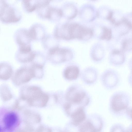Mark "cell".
<instances>
[{"instance_id":"cell-11","label":"cell","mask_w":132,"mask_h":132,"mask_svg":"<svg viewBox=\"0 0 132 132\" xmlns=\"http://www.w3.org/2000/svg\"><path fill=\"white\" fill-rule=\"evenodd\" d=\"M79 74V70L77 66L72 65L67 67L65 70L64 75L65 78L69 80L77 79Z\"/></svg>"},{"instance_id":"cell-13","label":"cell","mask_w":132,"mask_h":132,"mask_svg":"<svg viewBox=\"0 0 132 132\" xmlns=\"http://www.w3.org/2000/svg\"><path fill=\"white\" fill-rule=\"evenodd\" d=\"M13 70L11 67L7 63H0V79L6 80L12 76Z\"/></svg>"},{"instance_id":"cell-23","label":"cell","mask_w":132,"mask_h":132,"mask_svg":"<svg viewBox=\"0 0 132 132\" xmlns=\"http://www.w3.org/2000/svg\"><path fill=\"white\" fill-rule=\"evenodd\" d=\"M34 75V77L38 78H42L43 75L42 67V66L37 64H35L31 68Z\"/></svg>"},{"instance_id":"cell-14","label":"cell","mask_w":132,"mask_h":132,"mask_svg":"<svg viewBox=\"0 0 132 132\" xmlns=\"http://www.w3.org/2000/svg\"><path fill=\"white\" fill-rule=\"evenodd\" d=\"M36 56L35 53L32 51L28 52H22L18 51L16 56L19 61L23 63H27L32 61Z\"/></svg>"},{"instance_id":"cell-17","label":"cell","mask_w":132,"mask_h":132,"mask_svg":"<svg viewBox=\"0 0 132 132\" xmlns=\"http://www.w3.org/2000/svg\"><path fill=\"white\" fill-rule=\"evenodd\" d=\"M111 62L113 64L118 65L123 63L125 60L124 56L121 52L115 50L112 52Z\"/></svg>"},{"instance_id":"cell-25","label":"cell","mask_w":132,"mask_h":132,"mask_svg":"<svg viewBox=\"0 0 132 132\" xmlns=\"http://www.w3.org/2000/svg\"><path fill=\"white\" fill-rule=\"evenodd\" d=\"M130 43V41L129 40H125L123 42L122 48V51H126L129 50V48Z\"/></svg>"},{"instance_id":"cell-24","label":"cell","mask_w":132,"mask_h":132,"mask_svg":"<svg viewBox=\"0 0 132 132\" xmlns=\"http://www.w3.org/2000/svg\"><path fill=\"white\" fill-rule=\"evenodd\" d=\"M112 37V31L110 29L106 27L103 28V32L101 39L106 40H110Z\"/></svg>"},{"instance_id":"cell-21","label":"cell","mask_w":132,"mask_h":132,"mask_svg":"<svg viewBox=\"0 0 132 132\" xmlns=\"http://www.w3.org/2000/svg\"><path fill=\"white\" fill-rule=\"evenodd\" d=\"M80 132H97L94 125L90 122L87 121L80 126Z\"/></svg>"},{"instance_id":"cell-18","label":"cell","mask_w":132,"mask_h":132,"mask_svg":"<svg viewBox=\"0 0 132 132\" xmlns=\"http://www.w3.org/2000/svg\"><path fill=\"white\" fill-rule=\"evenodd\" d=\"M62 15L61 10L50 7L48 11L46 18L53 20H57Z\"/></svg>"},{"instance_id":"cell-12","label":"cell","mask_w":132,"mask_h":132,"mask_svg":"<svg viewBox=\"0 0 132 132\" xmlns=\"http://www.w3.org/2000/svg\"><path fill=\"white\" fill-rule=\"evenodd\" d=\"M97 77V72L95 69L89 68L86 69L84 71V80L87 84L93 83L96 80Z\"/></svg>"},{"instance_id":"cell-16","label":"cell","mask_w":132,"mask_h":132,"mask_svg":"<svg viewBox=\"0 0 132 132\" xmlns=\"http://www.w3.org/2000/svg\"><path fill=\"white\" fill-rule=\"evenodd\" d=\"M75 123L78 124L84 121L86 118L85 114L82 108H78L71 115Z\"/></svg>"},{"instance_id":"cell-1","label":"cell","mask_w":132,"mask_h":132,"mask_svg":"<svg viewBox=\"0 0 132 132\" xmlns=\"http://www.w3.org/2000/svg\"><path fill=\"white\" fill-rule=\"evenodd\" d=\"M21 98L32 105L44 107L49 100V96L39 87L35 86L25 87L22 89Z\"/></svg>"},{"instance_id":"cell-5","label":"cell","mask_w":132,"mask_h":132,"mask_svg":"<svg viewBox=\"0 0 132 132\" xmlns=\"http://www.w3.org/2000/svg\"><path fill=\"white\" fill-rule=\"evenodd\" d=\"M129 102V98L127 94L123 92H118L112 97L111 105L114 111L118 112L125 109Z\"/></svg>"},{"instance_id":"cell-3","label":"cell","mask_w":132,"mask_h":132,"mask_svg":"<svg viewBox=\"0 0 132 132\" xmlns=\"http://www.w3.org/2000/svg\"><path fill=\"white\" fill-rule=\"evenodd\" d=\"M21 15L15 6L6 1L0 0V21L5 24L17 23L21 20Z\"/></svg>"},{"instance_id":"cell-6","label":"cell","mask_w":132,"mask_h":132,"mask_svg":"<svg viewBox=\"0 0 132 132\" xmlns=\"http://www.w3.org/2000/svg\"><path fill=\"white\" fill-rule=\"evenodd\" d=\"M49 54L51 59L58 63L68 61L72 56V53L70 50L60 48L58 46L50 49Z\"/></svg>"},{"instance_id":"cell-9","label":"cell","mask_w":132,"mask_h":132,"mask_svg":"<svg viewBox=\"0 0 132 132\" xmlns=\"http://www.w3.org/2000/svg\"><path fill=\"white\" fill-rule=\"evenodd\" d=\"M15 112H11L6 114L3 118L5 129L10 130L15 126L18 122V118Z\"/></svg>"},{"instance_id":"cell-22","label":"cell","mask_w":132,"mask_h":132,"mask_svg":"<svg viewBox=\"0 0 132 132\" xmlns=\"http://www.w3.org/2000/svg\"><path fill=\"white\" fill-rule=\"evenodd\" d=\"M0 93L1 98L4 101H8L12 98V95L10 90L6 86H3L1 87Z\"/></svg>"},{"instance_id":"cell-15","label":"cell","mask_w":132,"mask_h":132,"mask_svg":"<svg viewBox=\"0 0 132 132\" xmlns=\"http://www.w3.org/2000/svg\"><path fill=\"white\" fill-rule=\"evenodd\" d=\"M28 31L31 40L39 39L43 37L44 32L43 28L40 27L33 26Z\"/></svg>"},{"instance_id":"cell-19","label":"cell","mask_w":132,"mask_h":132,"mask_svg":"<svg viewBox=\"0 0 132 132\" xmlns=\"http://www.w3.org/2000/svg\"><path fill=\"white\" fill-rule=\"evenodd\" d=\"M22 4L24 10L28 12H31L35 10L37 7V2L33 1H22Z\"/></svg>"},{"instance_id":"cell-4","label":"cell","mask_w":132,"mask_h":132,"mask_svg":"<svg viewBox=\"0 0 132 132\" xmlns=\"http://www.w3.org/2000/svg\"><path fill=\"white\" fill-rule=\"evenodd\" d=\"M66 98L69 101L77 104L87 105L89 101V98L86 92L82 88L76 86L71 87L67 92Z\"/></svg>"},{"instance_id":"cell-20","label":"cell","mask_w":132,"mask_h":132,"mask_svg":"<svg viewBox=\"0 0 132 132\" xmlns=\"http://www.w3.org/2000/svg\"><path fill=\"white\" fill-rule=\"evenodd\" d=\"M64 10H61L62 15H65L69 19V14H70L71 19L76 16L77 13V10L74 6L71 4L67 5L63 9Z\"/></svg>"},{"instance_id":"cell-2","label":"cell","mask_w":132,"mask_h":132,"mask_svg":"<svg viewBox=\"0 0 132 132\" xmlns=\"http://www.w3.org/2000/svg\"><path fill=\"white\" fill-rule=\"evenodd\" d=\"M63 33L66 40L75 38L86 40L90 38L93 35L91 29L76 23L64 24Z\"/></svg>"},{"instance_id":"cell-10","label":"cell","mask_w":132,"mask_h":132,"mask_svg":"<svg viewBox=\"0 0 132 132\" xmlns=\"http://www.w3.org/2000/svg\"><path fill=\"white\" fill-rule=\"evenodd\" d=\"M115 73L112 71H108L103 75V82L109 88L116 85L118 81V77Z\"/></svg>"},{"instance_id":"cell-8","label":"cell","mask_w":132,"mask_h":132,"mask_svg":"<svg viewBox=\"0 0 132 132\" xmlns=\"http://www.w3.org/2000/svg\"><path fill=\"white\" fill-rule=\"evenodd\" d=\"M33 77L34 75L31 68L23 67L16 71L13 81L16 85H19L27 82Z\"/></svg>"},{"instance_id":"cell-7","label":"cell","mask_w":132,"mask_h":132,"mask_svg":"<svg viewBox=\"0 0 132 132\" xmlns=\"http://www.w3.org/2000/svg\"><path fill=\"white\" fill-rule=\"evenodd\" d=\"M13 37L18 48L30 46V42L31 40L28 30L23 28L19 29L15 31Z\"/></svg>"}]
</instances>
